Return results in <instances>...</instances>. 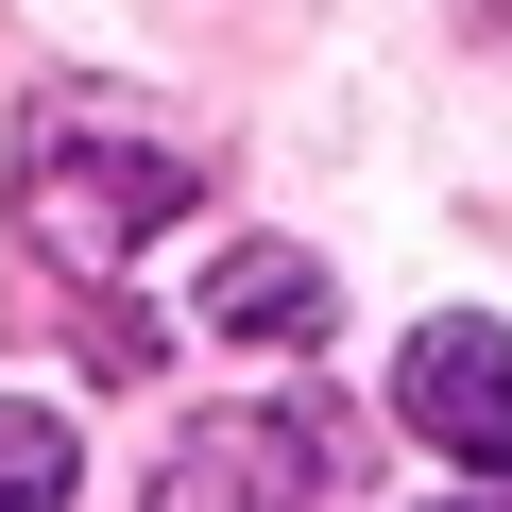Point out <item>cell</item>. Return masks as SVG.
<instances>
[{
  "label": "cell",
  "mask_w": 512,
  "mask_h": 512,
  "mask_svg": "<svg viewBox=\"0 0 512 512\" xmlns=\"http://www.w3.org/2000/svg\"><path fill=\"white\" fill-rule=\"evenodd\" d=\"M325 478H342V427L325 410H205L154 461L137 512H325Z\"/></svg>",
  "instance_id": "obj_2"
},
{
  "label": "cell",
  "mask_w": 512,
  "mask_h": 512,
  "mask_svg": "<svg viewBox=\"0 0 512 512\" xmlns=\"http://www.w3.org/2000/svg\"><path fill=\"white\" fill-rule=\"evenodd\" d=\"M188 188H205V154L154 137L137 103H52V120L18 137V222L69 256V274H120V256H137Z\"/></svg>",
  "instance_id": "obj_1"
},
{
  "label": "cell",
  "mask_w": 512,
  "mask_h": 512,
  "mask_svg": "<svg viewBox=\"0 0 512 512\" xmlns=\"http://www.w3.org/2000/svg\"><path fill=\"white\" fill-rule=\"evenodd\" d=\"M69 478H86L69 410H18V393H0V512H69Z\"/></svg>",
  "instance_id": "obj_5"
},
{
  "label": "cell",
  "mask_w": 512,
  "mask_h": 512,
  "mask_svg": "<svg viewBox=\"0 0 512 512\" xmlns=\"http://www.w3.org/2000/svg\"><path fill=\"white\" fill-rule=\"evenodd\" d=\"M393 427L444 444V461H478V478H512V342H495V325H410Z\"/></svg>",
  "instance_id": "obj_3"
},
{
  "label": "cell",
  "mask_w": 512,
  "mask_h": 512,
  "mask_svg": "<svg viewBox=\"0 0 512 512\" xmlns=\"http://www.w3.org/2000/svg\"><path fill=\"white\" fill-rule=\"evenodd\" d=\"M205 325L256 342V359H308V342L342 325V274H325V256H291V239H239L222 274H205Z\"/></svg>",
  "instance_id": "obj_4"
},
{
  "label": "cell",
  "mask_w": 512,
  "mask_h": 512,
  "mask_svg": "<svg viewBox=\"0 0 512 512\" xmlns=\"http://www.w3.org/2000/svg\"><path fill=\"white\" fill-rule=\"evenodd\" d=\"M427 512H478V495H427Z\"/></svg>",
  "instance_id": "obj_6"
}]
</instances>
